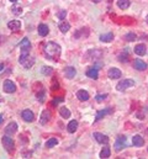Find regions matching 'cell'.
<instances>
[{"mask_svg":"<svg viewBox=\"0 0 148 159\" xmlns=\"http://www.w3.org/2000/svg\"><path fill=\"white\" fill-rule=\"evenodd\" d=\"M126 141H127L126 136H119L117 140H116V142H115V144H114L115 151H117V152L122 151V149L126 147Z\"/></svg>","mask_w":148,"mask_h":159,"instance_id":"obj_5","label":"cell"},{"mask_svg":"<svg viewBox=\"0 0 148 159\" xmlns=\"http://www.w3.org/2000/svg\"><path fill=\"white\" fill-rule=\"evenodd\" d=\"M48 33H49L48 26H47L46 24H40V26H38V35L42 36V37H44V36H47Z\"/></svg>","mask_w":148,"mask_h":159,"instance_id":"obj_19","label":"cell"},{"mask_svg":"<svg viewBox=\"0 0 148 159\" xmlns=\"http://www.w3.org/2000/svg\"><path fill=\"white\" fill-rule=\"evenodd\" d=\"M133 67L137 69V71H140V72H143V71H146L147 69V63L146 62H143L142 59H135L133 61Z\"/></svg>","mask_w":148,"mask_h":159,"instance_id":"obj_12","label":"cell"},{"mask_svg":"<svg viewBox=\"0 0 148 159\" xmlns=\"http://www.w3.org/2000/svg\"><path fill=\"white\" fill-rule=\"evenodd\" d=\"M143 143H145V140H143L142 136H140V135L133 136V138H132V144H133L135 147H141V146H143Z\"/></svg>","mask_w":148,"mask_h":159,"instance_id":"obj_20","label":"cell"},{"mask_svg":"<svg viewBox=\"0 0 148 159\" xmlns=\"http://www.w3.org/2000/svg\"><path fill=\"white\" fill-rule=\"evenodd\" d=\"M112 112H114V109H112V107H106V109H104V110H100V111L96 112L95 121H100L103 117H105L106 115H110V114H112Z\"/></svg>","mask_w":148,"mask_h":159,"instance_id":"obj_8","label":"cell"},{"mask_svg":"<svg viewBox=\"0 0 148 159\" xmlns=\"http://www.w3.org/2000/svg\"><path fill=\"white\" fill-rule=\"evenodd\" d=\"M106 97H108V94H99V95H96V96H95V99H96V101H98V102L104 101Z\"/></svg>","mask_w":148,"mask_h":159,"instance_id":"obj_36","label":"cell"},{"mask_svg":"<svg viewBox=\"0 0 148 159\" xmlns=\"http://www.w3.org/2000/svg\"><path fill=\"white\" fill-rule=\"evenodd\" d=\"M94 138L96 140L98 143H101V144H108V142H109V137L106 135L100 133V132H95L94 133Z\"/></svg>","mask_w":148,"mask_h":159,"instance_id":"obj_11","label":"cell"},{"mask_svg":"<svg viewBox=\"0 0 148 159\" xmlns=\"http://www.w3.org/2000/svg\"><path fill=\"white\" fill-rule=\"evenodd\" d=\"M1 143H2L4 148H5L9 153H11V152L15 149V142H14V140H12L11 137L4 136V137H2V140H1Z\"/></svg>","mask_w":148,"mask_h":159,"instance_id":"obj_3","label":"cell"},{"mask_svg":"<svg viewBox=\"0 0 148 159\" xmlns=\"http://www.w3.org/2000/svg\"><path fill=\"white\" fill-rule=\"evenodd\" d=\"M109 1H111V0H109Z\"/></svg>","mask_w":148,"mask_h":159,"instance_id":"obj_44","label":"cell"},{"mask_svg":"<svg viewBox=\"0 0 148 159\" xmlns=\"http://www.w3.org/2000/svg\"><path fill=\"white\" fill-rule=\"evenodd\" d=\"M87 77H89V78H91V79H98L99 78V72H98V68H95V67H91V68H89L88 71H87Z\"/></svg>","mask_w":148,"mask_h":159,"instance_id":"obj_17","label":"cell"},{"mask_svg":"<svg viewBox=\"0 0 148 159\" xmlns=\"http://www.w3.org/2000/svg\"><path fill=\"white\" fill-rule=\"evenodd\" d=\"M133 85H135V81L132 79H124L121 81H119V84L116 85V89L119 91H124V90H126V89H129V88H131Z\"/></svg>","mask_w":148,"mask_h":159,"instance_id":"obj_4","label":"cell"},{"mask_svg":"<svg viewBox=\"0 0 148 159\" xmlns=\"http://www.w3.org/2000/svg\"><path fill=\"white\" fill-rule=\"evenodd\" d=\"M112 40H114V33H111V32L100 36V41L101 42H111Z\"/></svg>","mask_w":148,"mask_h":159,"instance_id":"obj_26","label":"cell"},{"mask_svg":"<svg viewBox=\"0 0 148 159\" xmlns=\"http://www.w3.org/2000/svg\"><path fill=\"white\" fill-rule=\"evenodd\" d=\"M2 89H4V91H5V92L12 94V92H15V90H16V85H15V83H14V81L6 79L5 81H4Z\"/></svg>","mask_w":148,"mask_h":159,"instance_id":"obj_7","label":"cell"},{"mask_svg":"<svg viewBox=\"0 0 148 159\" xmlns=\"http://www.w3.org/2000/svg\"><path fill=\"white\" fill-rule=\"evenodd\" d=\"M17 132V123L16 122H10L5 127V133L6 135H15Z\"/></svg>","mask_w":148,"mask_h":159,"instance_id":"obj_14","label":"cell"},{"mask_svg":"<svg viewBox=\"0 0 148 159\" xmlns=\"http://www.w3.org/2000/svg\"><path fill=\"white\" fill-rule=\"evenodd\" d=\"M2 121H4V116H2V115H0V125L2 123Z\"/></svg>","mask_w":148,"mask_h":159,"instance_id":"obj_39","label":"cell"},{"mask_svg":"<svg viewBox=\"0 0 148 159\" xmlns=\"http://www.w3.org/2000/svg\"><path fill=\"white\" fill-rule=\"evenodd\" d=\"M7 27H9L10 30H12V31H17V30H20V27H21V22H20L19 20H12V21H10V22L7 24Z\"/></svg>","mask_w":148,"mask_h":159,"instance_id":"obj_22","label":"cell"},{"mask_svg":"<svg viewBox=\"0 0 148 159\" xmlns=\"http://www.w3.org/2000/svg\"><path fill=\"white\" fill-rule=\"evenodd\" d=\"M12 12H14L15 15H20V14L22 12V7H21L20 5H16V6L12 7Z\"/></svg>","mask_w":148,"mask_h":159,"instance_id":"obj_35","label":"cell"},{"mask_svg":"<svg viewBox=\"0 0 148 159\" xmlns=\"http://www.w3.org/2000/svg\"><path fill=\"white\" fill-rule=\"evenodd\" d=\"M111 156V151H110V148L106 146V147H104L103 149H101V152H100V158H109Z\"/></svg>","mask_w":148,"mask_h":159,"instance_id":"obj_28","label":"cell"},{"mask_svg":"<svg viewBox=\"0 0 148 159\" xmlns=\"http://www.w3.org/2000/svg\"><path fill=\"white\" fill-rule=\"evenodd\" d=\"M10 1H11V2H16L17 0H10Z\"/></svg>","mask_w":148,"mask_h":159,"instance_id":"obj_42","label":"cell"},{"mask_svg":"<svg viewBox=\"0 0 148 159\" xmlns=\"http://www.w3.org/2000/svg\"><path fill=\"white\" fill-rule=\"evenodd\" d=\"M19 46L21 47V54H28L30 53V51H31V43H30L28 38H23L20 42Z\"/></svg>","mask_w":148,"mask_h":159,"instance_id":"obj_6","label":"cell"},{"mask_svg":"<svg viewBox=\"0 0 148 159\" xmlns=\"http://www.w3.org/2000/svg\"><path fill=\"white\" fill-rule=\"evenodd\" d=\"M37 100L40 102H44V91L43 90H41V91L37 92Z\"/></svg>","mask_w":148,"mask_h":159,"instance_id":"obj_34","label":"cell"},{"mask_svg":"<svg viewBox=\"0 0 148 159\" xmlns=\"http://www.w3.org/2000/svg\"><path fill=\"white\" fill-rule=\"evenodd\" d=\"M125 38H126L129 42H133V41L137 40V36H136L133 32H130V33H127V35L125 36Z\"/></svg>","mask_w":148,"mask_h":159,"instance_id":"obj_31","label":"cell"},{"mask_svg":"<svg viewBox=\"0 0 148 159\" xmlns=\"http://www.w3.org/2000/svg\"><path fill=\"white\" fill-rule=\"evenodd\" d=\"M133 51H135V53H136L137 56H145V54L147 53V48H146L145 45H137Z\"/></svg>","mask_w":148,"mask_h":159,"instance_id":"obj_21","label":"cell"},{"mask_svg":"<svg viewBox=\"0 0 148 159\" xmlns=\"http://www.w3.org/2000/svg\"><path fill=\"white\" fill-rule=\"evenodd\" d=\"M101 56H103V52L101 51H98V49H91V51H89L87 53V58L88 59H94V61L101 58Z\"/></svg>","mask_w":148,"mask_h":159,"instance_id":"obj_13","label":"cell"},{"mask_svg":"<svg viewBox=\"0 0 148 159\" xmlns=\"http://www.w3.org/2000/svg\"><path fill=\"white\" fill-rule=\"evenodd\" d=\"M2 69H4V64H2V63H0V72H1Z\"/></svg>","mask_w":148,"mask_h":159,"instance_id":"obj_40","label":"cell"},{"mask_svg":"<svg viewBox=\"0 0 148 159\" xmlns=\"http://www.w3.org/2000/svg\"><path fill=\"white\" fill-rule=\"evenodd\" d=\"M61 46L56 42H48L44 47V54L48 59H57L61 56Z\"/></svg>","mask_w":148,"mask_h":159,"instance_id":"obj_1","label":"cell"},{"mask_svg":"<svg viewBox=\"0 0 148 159\" xmlns=\"http://www.w3.org/2000/svg\"><path fill=\"white\" fill-rule=\"evenodd\" d=\"M130 5H131V1H130V0H117V6H119L120 9H122V10L129 9Z\"/></svg>","mask_w":148,"mask_h":159,"instance_id":"obj_25","label":"cell"},{"mask_svg":"<svg viewBox=\"0 0 148 159\" xmlns=\"http://www.w3.org/2000/svg\"><path fill=\"white\" fill-rule=\"evenodd\" d=\"M87 30H88L87 27H83V28H80V30H78V31H77V32L74 33V36H73V37H74V38H80L82 36H84V37H87V36L89 35V32H85V33H84V31H87Z\"/></svg>","mask_w":148,"mask_h":159,"instance_id":"obj_27","label":"cell"},{"mask_svg":"<svg viewBox=\"0 0 148 159\" xmlns=\"http://www.w3.org/2000/svg\"><path fill=\"white\" fill-rule=\"evenodd\" d=\"M58 27H59V31H61V32L67 33V32L69 31V28H70V24H69L68 21H66V20H62V21L59 22Z\"/></svg>","mask_w":148,"mask_h":159,"instance_id":"obj_18","label":"cell"},{"mask_svg":"<svg viewBox=\"0 0 148 159\" xmlns=\"http://www.w3.org/2000/svg\"><path fill=\"white\" fill-rule=\"evenodd\" d=\"M77 97L80 100V101H88L89 100V92L88 91H85V90H79L78 92H77Z\"/></svg>","mask_w":148,"mask_h":159,"instance_id":"obj_23","label":"cell"},{"mask_svg":"<svg viewBox=\"0 0 148 159\" xmlns=\"http://www.w3.org/2000/svg\"><path fill=\"white\" fill-rule=\"evenodd\" d=\"M49 120H51V112H49L48 110H44V111L41 114L40 123H41V125H46V123H48Z\"/></svg>","mask_w":148,"mask_h":159,"instance_id":"obj_16","label":"cell"},{"mask_svg":"<svg viewBox=\"0 0 148 159\" xmlns=\"http://www.w3.org/2000/svg\"><path fill=\"white\" fill-rule=\"evenodd\" d=\"M63 100H64V97H58V99H56L52 104H53V105H57V104H59V102H61V101H63Z\"/></svg>","mask_w":148,"mask_h":159,"instance_id":"obj_38","label":"cell"},{"mask_svg":"<svg viewBox=\"0 0 148 159\" xmlns=\"http://www.w3.org/2000/svg\"><path fill=\"white\" fill-rule=\"evenodd\" d=\"M59 114L63 118H69L70 117V111L67 109V107H61L59 109Z\"/></svg>","mask_w":148,"mask_h":159,"instance_id":"obj_29","label":"cell"},{"mask_svg":"<svg viewBox=\"0 0 148 159\" xmlns=\"http://www.w3.org/2000/svg\"><path fill=\"white\" fill-rule=\"evenodd\" d=\"M21 117H22V120L26 121V122H32L33 118H35V115H33V112H32L31 110H23V111L21 112Z\"/></svg>","mask_w":148,"mask_h":159,"instance_id":"obj_10","label":"cell"},{"mask_svg":"<svg viewBox=\"0 0 148 159\" xmlns=\"http://www.w3.org/2000/svg\"><path fill=\"white\" fill-rule=\"evenodd\" d=\"M19 63L22 67H25L26 69H30L35 64V58L31 57V56H28V54H21V57L19 58Z\"/></svg>","mask_w":148,"mask_h":159,"instance_id":"obj_2","label":"cell"},{"mask_svg":"<svg viewBox=\"0 0 148 159\" xmlns=\"http://www.w3.org/2000/svg\"><path fill=\"white\" fill-rule=\"evenodd\" d=\"M77 128H78V122H77L75 120H72V121L68 123V126H67V131H68L69 133H74V132L77 131Z\"/></svg>","mask_w":148,"mask_h":159,"instance_id":"obj_24","label":"cell"},{"mask_svg":"<svg viewBox=\"0 0 148 159\" xmlns=\"http://www.w3.org/2000/svg\"><path fill=\"white\" fill-rule=\"evenodd\" d=\"M42 74H44V75H51L52 74V72H53V69L51 68V67H42Z\"/></svg>","mask_w":148,"mask_h":159,"instance_id":"obj_32","label":"cell"},{"mask_svg":"<svg viewBox=\"0 0 148 159\" xmlns=\"http://www.w3.org/2000/svg\"><path fill=\"white\" fill-rule=\"evenodd\" d=\"M66 15H67V11H66V10H61V11L57 14L58 19H61V20H63V19L66 17Z\"/></svg>","mask_w":148,"mask_h":159,"instance_id":"obj_37","label":"cell"},{"mask_svg":"<svg viewBox=\"0 0 148 159\" xmlns=\"http://www.w3.org/2000/svg\"><path fill=\"white\" fill-rule=\"evenodd\" d=\"M75 74H77V71H75L74 67H67V68H64V75H66L67 79H73L75 77Z\"/></svg>","mask_w":148,"mask_h":159,"instance_id":"obj_15","label":"cell"},{"mask_svg":"<svg viewBox=\"0 0 148 159\" xmlns=\"http://www.w3.org/2000/svg\"><path fill=\"white\" fill-rule=\"evenodd\" d=\"M93 1H94V2H100L101 0H93Z\"/></svg>","mask_w":148,"mask_h":159,"instance_id":"obj_41","label":"cell"},{"mask_svg":"<svg viewBox=\"0 0 148 159\" xmlns=\"http://www.w3.org/2000/svg\"><path fill=\"white\" fill-rule=\"evenodd\" d=\"M146 21H147V24H148V15H147V17H146Z\"/></svg>","mask_w":148,"mask_h":159,"instance_id":"obj_43","label":"cell"},{"mask_svg":"<svg viewBox=\"0 0 148 159\" xmlns=\"http://www.w3.org/2000/svg\"><path fill=\"white\" fill-rule=\"evenodd\" d=\"M58 144V140L57 138H49L47 142H46V147L47 148H52V147H54V146H57Z\"/></svg>","mask_w":148,"mask_h":159,"instance_id":"obj_30","label":"cell"},{"mask_svg":"<svg viewBox=\"0 0 148 159\" xmlns=\"http://www.w3.org/2000/svg\"><path fill=\"white\" fill-rule=\"evenodd\" d=\"M121 74L122 73L119 68H110L108 72V77L110 79H119V78H121Z\"/></svg>","mask_w":148,"mask_h":159,"instance_id":"obj_9","label":"cell"},{"mask_svg":"<svg viewBox=\"0 0 148 159\" xmlns=\"http://www.w3.org/2000/svg\"><path fill=\"white\" fill-rule=\"evenodd\" d=\"M119 61H120V62H127V61H129V54H127V52L121 53V54L119 56Z\"/></svg>","mask_w":148,"mask_h":159,"instance_id":"obj_33","label":"cell"}]
</instances>
